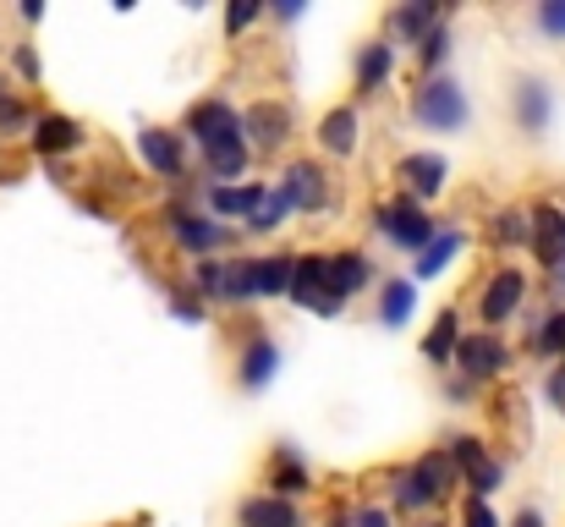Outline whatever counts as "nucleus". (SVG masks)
<instances>
[{"mask_svg": "<svg viewBox=\"0 0 565 527\" xmlns=\"http://www.w3.org/2000/svg\"><path fill=\"white\" fill-rule=\"evenodd\" d=\"M450 484H456L450 456H445V451H428V456H417V462L406 467V478L395 484V495H401V506L412 512V506H434V500H445Z\"/></svg>", "mask_w": 565, "mask_h": 527, "instance_id": "1", "label": "nucleus"}, {"mask_svg": "<svg viewBox=\"0 0 565 527\" xmlns=\"http://www.w3.org/2000/svg\"><path fill=\"white\" fill-rule=\"evenodd\" d=\"M467 94L450 83V77H434V83H423L417 88V122L423 127H434V133H461L467 127Z\"/></svg>", "mask_w": 565, "mask_h": 527, "instance_id": "2", "label": "nucleus"}, {"mask_svg": "<svg viewBox=\"0 0 565 527\" xmlns=\"http://www.w3.org/2000/svg\"><path fill=\"white\" fill-rule=\"evenodd\" d=\"M379 225L395 247H428L434 242V220L417 209V203H384L379 209Z\"/></svg>", "mask_w": 565, "mask_h": 527, "instance_id": "3", "label": "nucleus"}, {"mask_svg": "<svg viewBox=\"0 0 565 527\" xmlns=\"http://www.w3.org/2000/svg\"><path fill=\"white\" fill-rule=\"evenodd\" d=\"M527 247H533V259H539L550 275L565 264V214L555 209V203L533 209V242H527Z\"/></svg>", "mask_w": 565, "mask_h": 527, "instance_id": "4", "label": "nucleus"}, {"mask_svg": "<svg viewBox=\"0 0 565 527\" xmlns=\"http://www.w3.org/2000/svg\"><path fill=\"white\" fill-rule=\"evenodd\" d=\"M522 297H527V275H522V270H500V275L483 286V319H489V325H505V319L522 308Z\"/></svg>", "mask_w": 565, "mask_h": 527, "instance_id": "5", "label": "nucleus"}, {"mask_svg": "<svg viewBox=\"0 0 565 527\" xmlns=\"http://www.w3.org/2000/svg\"><path fill=\"white\" fill-rule=\"evenodd\" d=\"M188 133L209 149V144H220V138H231V133H242V122H236V110L225 105V99H203V105H192L188 116Z\"/></svg>", "mask_w": 565, "mask_h": 527, "instance_id": "6", "label": "nucleus"}, {"mask_svg": "<svg viewBox=\"0 0 565 527\" xmlns=\"http://www.w3.org/2000/svg\"><path fill=\"white\" fill-rule=\"evenodd\" d=\"M363 286H369V259H363V253L324 259V297H330V303H341V297H352V292H363Z\"/></svg>", "mask_w": 565, "mask_h": 527, "instance_id": "7", "label": "nucleus"}, {"mask_svg": "<svg viewBox=\"0 0 565 527\" xmlns=\"http://www.w3.org/2000/svg\"><path fill=\"white\" fill-rule=\"evenodd\" d=\"M456 362H461L467 379H489V373L505 368V347H500L494 336H467V341L456 347Z\"/></svg>", "mask_w": 565, "mask_h": 527, "instance_id": "8", "label": "nucleus"}, {"mask_svg": "<svg viewBox=\"0 0 565 527\" xmlns=\"http://www.w3.org/2000/svg\"><path fill=\"white\" fill-rule=\"evenodd\" d=\"M445 176H450L445 155H406V160H401V181H406L417 198H434V192L445 187Z\"/></svg>", "mask_w": 565, "mask_h": 527, "instance_id": "9", "label": "nucleus"}, {"mask_svg": "<svg viewBox=\"0 0 565 527\" xmlns=\"http://www.w3.org/2000/svg\"><path fill=\"white\" fill-rule=\"evenodd\" d=\"M291 297L308 303L313 314H335V303L324 297V259H297V281H291Z\"/></svg>", "mask_w": 565, "mask_h": 527, "instance_id": "10", "label": "nucleus"}, {"mask_svg": "<svg viewBox=\"0 0 565 527\" xmlns=\"http://www.w3.org/2000/svg\"><path fill=\"white\" fill-rule=\"evenodd\" d=\"M138 155H143L160 176H182V144H177L171 133H160V127L138 133Z\"/></svg>", "mask_w": 565, "mask_h": 527, "instance_id": "11", "label": "nucleus"}, {"mask_svg": "<svg viewBox=\"0 0 565 527\" xmlns=\"http://www.w3.org/2000/svg\"><path fill=\"white\" fill-rule=\"evenodd\" d=\"M297 281V259H253V297H280Z\"/></svg>", "mask_w": 565, "mask_h": 527, "instance_id": "12", "label": "nucleus"}, {"mask_svg": "<svg viewBox=\"0 0 565 527\" xmlns=\"http://www.w3.org/2000/svg\"><path fill=\"white\" fill-rule=\"evenodd\" d=\"M550 110H555V105H550V88H544V83H522V88H516V122H522L527 133H544V127H550Z\"/></svg>", "mask_w": 565, "mask_h": 527, "instance_id": "13", "label": "nucleus"}, {"mask_svg": "<svg viewBox=\"0 0 565 527\" xmlns=\"http://www.w3.org/2000/svg\"><path fill=\"white\" fill-rule=\"evenodd\" d=\"M286 198H291V209H324V176L313 171V166H291V181L280 187Z\"/></svg>", "mask_w": 565, "mask_h": 527, "instance_id": "14", "label": "nucleus"}, {"mask_svg": "<svg viewBox=\"0 0 565 527\" xmlns=\"http://www.w3.org/2000/svg\"><path fill=\"white\" fill-rule=\"evenodd\" d=\"M177 242L192 247V253H209V247L225 242V231H220L214 220H203V214H177Z\"/></svg>", "mask_w": 565, "mask_h": 527, "instance_id": "15", "label": "nucleus"}, {"mask_svg": "<svg viewBox=\"0 0 565 527\" xmlns=\"http://www.w3.org/2000/svg\"><path fill=\"white\" fill-rule=\"evenodd\" d=\"M286 105H258L253 116H247V133H253V144H264V149H275L280 138H286Z\"/></svg>", "mask_w": 565, "mask_h": 527, "instance_id": "16", "label": "nucleus"}, {"mask_svg": "<svg viewBox=\"0 0 565 527\" xmlns=\"http://www.w3.org/2000/svg\"><path fill=\"white\" fill-rule=\"evenodd\" d=\"M39 155H66V149H77L83 144V133H77V122H66V116H50V122H39Z\"/></svg>", "mask_w": 565, "mask_h": 527, "instance_id": "17", "label": "nucleus"}, {"mask_svg": "<svg viewBox=\"0 0 565 527\" xmlns=\"http://www.w3.org/2000/svg\"><path fill=\"white\" fill-rule=\"evenodd\" d=\"M242 527H297V512H291L286 500L258 495V500H247V506H242Z\"/></svg>", "mask_w": 565, "mask_h": 527, "instance_id": "18", "label": "nucleus"}, {"mask_svg": "<svg viewBox=\"0 0 565 527\" xmlns=\"http://www.w3.org/2000/svg\"><path fill=\"white\" fill-rule=\"evenodd\" d=\"M319 138H324L330 155H352V144H358V116H352V110H330L324 127H319Z\"/></svg>", "mask_w": 565, "mask_h": 527, "instance_id": "19", "label": "nucleus"}, {"mask_svg": "<svg viewBox=\"0 0 565 527\" xmlns=\"http://www.w3.org/2000/svg\"><path fill=\"white\" fill-rule=\"evenodd\" d=\"M461 347V325H456V314H439V325L428 330V341H423V357L428 362H450Z\"/></svg>", "mask_w": 565, "mask_h": 527, "instance_id": "20", "label": "nucleus"}, {"mask_svg": "<svg viewBox=\"0 0 565 527\" xmlns=\"http://www.w3.org/2000/svg\"><path fill=\"white\" fill-rule=\"evenodd\" d=\"M242 166H247V144H242V133H231V138L209 144V171L214 176H236Z\"/></svg>", "mask_w": 565, "mask_h": 527, "instance_id": "21", "label": "nucleus"}, {"mask_svg": "<svg viewBox=\"0 0 565 527\" xmlns=\"http://www.w3.org/2000/svg\"><path fill=\"white\" fill-rule=\"evenodd\" d=\"M264 198H269L264 187H214V209H220V214H247V220H253V209H258Z\"/></svg>", "mask_w": 565, "mask_h": 527, "instance_id": "22", "label": "nucleus"}, {"mask_svg": "<svg viewBox=\"0 0 565 527\" xmlns=\"http://www.w3.org/2000/svg\"><path fill=\"white\" fill-rule=\"evenodd\" d=\"M275 368H280V357H275V347L269 341H253L247 347V357H242V384H264V379H275Z\"/></svg>", "mask_w": 565, "mask_h": 527, "instance_id": "23", "label": "nucleus"}, {"mask_svg": "<svg viewBox=\"0 0 565 527\" xmlns=\"http://www.w3.org/2000/svg\"><path fill=\"white\" fill-rule=\"evenodd\" d=\"M445 456H450V467H456V473H467V478H478V473L489 467V456H483V445H478L472 434H456Z\"/></svg>", "mask_w": 565, "mask_h": 527, "instance_id": "24", "label": "nucleus"}, {"mask_svg": "<svg viewBox=\"0 0 565 527\" xmlns=\"http://www.w3.org/2000/svg\"><path fill=\"white\" fill-rule=\"evenodd\" d=\"M533 351H539V357H555V362H565V308H555V314L533 330Z\"/></svg>", "mask_w": 565, "mask_h": 527, "instance_id": "25", "label": "nucleus"}, {"mask_svg": "<svg viewBox=\"0 0 565 527\" xmlns=\"http://www.w3.org/2000/svg\"><path fill=\"white\" fill-rule=\"evenodd\" d=\"M456 253H461V236H456V231L434 236V242L423 247V264H417V275H439V270H445V264H450Z\"/></svg>", "mask_w": 565, "mask_h": 527, "instance_id": "26", "label": "nucleus"}, {"mask_svg": "<svg viewBox=\"0 0 565 527\" xmlns=\"http://www.w3.org/2000/svg\"><path fill=\"white\" fill-rule=\"evenodd\" d=\"M384 77H390V44H369L363 61H358V83H363V88H379Z\"/></svg>", "mask_w": 565, "mask_h": 527, "instance_id": "27", "label": "nucleus"}, {"mask_svg": "<svg viewBox=\"0 0 565 527\" xmlns=\"http://www.w3.org/2000/svg\"><path fill=\"white\" fill-rule=\"evenodd\" d=\"M286 214H291V198H286V192H269V198L253 209V220H247V225H253V231H275Z\"/></svg>", "mask_w": 565, "mask_h": 527, "instance_id": "28", "label": "nucleus"}, {"mask_svg": "<svg viewBox=\"0 0 565 527\" xmlns=\"http://www.w3.org/2000/svg\"><path fill=\"white\" fill-rule=\"evenodd\" d=\"M412 314V286L406 281H390L384 286V325H401Z\"/></svg>", "mask_w": 565, "mask_h": 527, "instance_id": "29", "label": "nucleus"}, {"mask_svg": "<svg viewBox=\"0 0 565 527\" xmlns=\"http://www.w3.org/2000/svg\"><path fill=\"white\" fill-rule=\"evenodd\" d=\"M494 236H500V242H533V220L516 214V209H505V214L494 220Z\"/></svg>", "mask_w": 565, "mask_h": 527, "instance_id": "30", "label": "nucleus"}, {"mask_svg": "<svg viewBox=\"0 0 565 527\" xmlns=\"http://www.w3.org/2000/svg\"><path fill=\"white\" fill-rule=\"evenodd\" d=\"M275 489H280V495H297V489H308V473H302L291 456H280V467H275Z\"/></svg>", "mask_w": 565, "mask_h": 527, "instance_id": "31", "label": "nucleus"}, {"mask_svg": "<svg viewBox=\"0 0 565 527\" xmlns=\"http://www.w3.org/2000/svg\"><path fill=\"white\" fill-rule=\"evenodd\" d=\"M434 22V6H412V11H395V28L401 33H423Z\"/></svg>", "mask_w": 565, "mask_h": 527, "instance_id": "32", "label": "nucleus"}, {"mask_svg": "<svg viewBox=\"0 0 565 527\" xmlns=\"http://www.w3.org/2000/svg\"><path fill=\"white\" fill-rule=\"evenodd\" d=\"M539 28H544V33H555V39H565V0L539 6Z\"/></svg>", "mask_w": 565, "mask_h": 527, "instance_id": "33", "label": "nucleus"}, {"mask_svg": "<svg viewBox=\"0 0 565 527\" xmlns=\"http://www.w3.org/2000/svg\"><path fill=\"white\" fill-rule=\"evenodd\" d=\"M445 50H450V33H445V28H434V33L423 39V66H439V61H445Z\"/></svg>", "mask_w": 565, "mask_h": 527, "instance_id": "34", "label": "nucleus"}, {"mask_svg": "<svg viewBox=\"0 0 565 527\" xmlns=\"http://www.w3.org/2000/svg\"><path fill=\"white\" fill-rule=\"evenodd\" d=\"M467 527H500L494 506H489V500H472V506H467Z\"/></svg>", "mask_w": 565, "mask_h": 527, "instance_id": "35", "label": "nucleus"}, {"mask_svg": "<svg viewBox=\"0 0 565 527\" xmlns=\"http://www.w3.org/2000/svg\"><path fill=\"white\" fill-rule=\"evenodd\" d=\"M220 275H225L220 264H198V286H203V292H214V297H220Z\"/></svg>", "mask_w": 565, "mask_h": 527, "instance_id": "36", "label": "nucleus"}, {"mask_svg": "<svg viewBox=\"0 0 565 527\" xmlns=\"http://www.w3.org/2000/svg\"><path fill=\"white\" fill-rule=\"evenodd\" d=\"M550 401H555V407L565 412V362L555 368V373H550Z\"/></svg>", "mask_w": 565, "mask_h": 527, "instance_id": "37", "label": "nucleus"}, {"mask_svg": "<svg viewBox=\"0 0 565 527\" xmlns=\"http://www.w3.org/2000/svg\"><path fill=\"white\" fill-rule=\"evenodd\" d=\"M0 127H22V105L17 99H0Z\"/></svg>", "mask_w": 565, "mask_h": 527, "instance_id": "38", "label": "nucleus"}, {"mask_svg": "<svg viewBox=\"0 0 565 527\" xmlns=\"http://www.w3.org/2000/svg\"><path fill=\"white\" fill-rule=\"evenodd\" d=\"M258 17V6H231V28H247Z\"/></svg>", "mask_w": 565, "mask_h": 527, "instance_id": "39", "label": "nucleus"}, {"mask_svg": "<svg viewBox=\"0 0 565 527\" xmlns=\"http://www.w3.org/2000/svg\"><path fill=\"white\" fill-rule=\"evenodd\" d=\"M358 527H390V517L384 512H358Z\"/></svg>", "mask_w": 565, "mask_h": 527, "instance_id": "40", "label": "nucleus"}, {"mask_svg": "<svg viewBox=\"0 0 565 527\" xmlns=\"http://www.w3.org/2000/svg\"><path fill=\"white\" fill-rule=\"evenodd\" d=\"M17 72H28V77L39 72V61H33V50H17Z\"/></svg>", "mask_w": 565, "mask_h": 527, "instance_id": "41", "label": "nucleus"}, {"mask_svg": "<svg viewBox=\"0 0 565 527\" xmlns=\"http://www.w3.org/2000/svg\"><path fill=\"white\" fill-rule=\"evenodd\" d=\"M516 527H544V517H539V512H522V517H516Z\"/></svg>", "mask_w": 565, "mask_h": 527, "instance_id": "42", "label": "nucleus"}, {"mask_svg": "<svg viewBox=\"0 0 565 527\" xmlns=\"http://www.w3.org/2000/svg\"><path fill=\"white\" fill-rule=\"evenodd\" d=\"M555 275H561V286H565V264H561V270H555Z\"/></svg>", "mask_w": 565, "mask_h": 527, "instance_id": "43", "label": "nucleus"}, {"mask_svg": "<svg viewBox=\"0 0 565 527\" xmlns=\"http://www.w3.org/2000/svg\"><path fill=\"white\" fill-rule=\"evenodd\" d=\"M423 527H439V523H423Z\"/></svg>", "mask_w": 565, "mask_h": 527, "instance_id": "44", "label": "nucleus"}]
</instances>
